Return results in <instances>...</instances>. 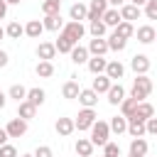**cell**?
<instances>
[{
    "label": "cell",
    "instance_id": "1",
    "mask_svg": "<svg viewBox=\"0 0 157 157\" xmlns=\"http://www.w3.org/2000/svg\"><path fill=\"white\" fill-rule=\"evenodd\" d=\"M150 93H152V78H147V74H135L130 96H132L135 101H145Z\"/></svg>",
    "mask_w": 157,
    "mask_h": 157
},
{
    "label": "cell",
    "instance_id": "2",
    "mask_svg": "<svg viewBox=\"0 0 157 157\" xmlns=\"http://www.w3.org/2000/svg\"><path fill=\"white\" fill-rule=\"evenodd\" d=\"M108 137H110V123L96 120V123L91 125V142L98 145V147H103V145L108 142Z\"/></svg>",
    "mask_w": 157,
    "mask_h": 157
},
{
    "label": "cell",
    "instance_id": "3",
    "mask_svg": "<svg viewBox=\"0 0 157 157\" xmlns=\"http://www.w3.org/2000/svg\"><path fill=\"white\" fill-rule=\"evenodd\" d=\"M98 120V115H96V108H83V110H78V115L74 118V123H76V130L78 132H83V130H91V125Z\"/></svg>",
    "mask_w": 157,
    "mask_h": 157
},
{
    "label": "cell",
    "instance_id": "4",
    "mask_svg": "<svg viewBox=\"0 0 157 157\" xmlns=\"http://www.w3.org/2000/svg\"><path fill=\"white\" fill-rule=\"evenodd\" d=\"M61 32H64V34H69V37L78 44V42L83 39V34H86V27H83L81 22H76V20H69V22L64 25V29H61Z\"/></svg>",
    "mask_w": 157,
    "mask_h": 157
},
{
    "label": "cell",
    "instance_id": "5",
    "mask_svg": "<svg viewBox=\"0 0 157 157\" xmlns=\"http://www.w3.org/2000/svg\"><path fill=\"white\" fill-rule=\"evenodd\" d=\"M5 130H7V135H10V137H22V135L27 132V120L17 115V118H12V120L5 125Z\"/></svg>",
    "mask_w": 157,
    "mask_h": 157
},
{
    "label": "cell",
    "instance_id": "6",
    "mask_svg": "<svg viewBox=\"0 0 157 157\" xmlns=\"http://www.w3.org/2000/svg\"><path fill=\"white\" fill-rule=\"evenodd\" d=\"M88 52H91V56H105L110 49H108V39H103V37H93L91 42H88Z\"/></svg>",
    "mask_w": 157,
    "mask_h": 157
},
{
    "label": "cell",
    "instance_id": "7",
    "mask_svg": "<svg viewBox=\"0 0 157 157\" xmlns=\"http://www.w3.org/2000/svg\"><path fill=\"white\" fill-rule=\"evenodd\" d=\"M135 37H137V42H140V44H152V42H155V37H157V32H155V27H152V25H142V27H137V29H135Z\"/></svg>",
    "mask_w": 157,
    "mask_h": 157
},
{
    "label": "cell",
    "instance_id": "8",
    "mask_svg": "<svg viewBox=\"0 0 157 157\" xmlns=\"http://www.w3.org/2000/svg\"><path fill=\"white\" fill-rule=\"evenodd\" d=\"M37 56H39V61H52V59L56 56V44H54V42H39Z\"/></svg>",
    "mask_w": 157,
    "mask_h": 157
},
{
    "label": "cell",
    "instance_id": "9",
    "mask_svg": "<svg viewBox=\"0 0 157 157\" xmlns=\"http://www.w3.org/2000/svg\"><path fill=\"white\" fill-rule=\"evenodd\" d=\"M54 130H56L61 137H69V135L76 130V123H74V118H56V123H54Z\"/></svg>",
    "mask_w": 157,
    "mask_h": 157
},
{
    "label": "cell",
    "instance_id": "10",
    "mask_svg": "<svg viewBox=\"0 0 157 157\" xmlns=\"http://www.w3.org/2000/svg\"><path fill=\"white\" fill-rule=\"evenodd\" d=\"M108 7H110L108 0H91V2H88V17H86V20H98V17H103V12H105Z\"/></svg>",
    "mask_w": 157,
    "mask_h": 157
},
{
    "label": "cell",
    "instance_id": "11",
    "mask_svg": "<svg viewBox=\"0 0 157 157\" xmlns=\"http://www.w3.org/2000/svg\"><path fill=\"white\" fill-rule=\"evenodd\" d=\"M130 69H132L135 74H147V71H150V56L135 54V56L130 59Z\"/></svg>",
    "mask_w": 157,
    "mask_h": 157
},
{
    "label": "cell",
    "instance_id": "12",
    "mask_svg": "<svg viewBox=\"0 0 157 157\" xmlns=\"http://www.w3.org/2000/svg\"><path fill=\"white\" fill-rule=\"evenodd\" d=\"M78 103H81L83 108H96V105H98V93H96L93 88H81Z\"/></svg>",
    "mask_w": 157,
    "mask_h": 157
},
{
    "label": "cell",
    "instance_id": "13",
    "mask_svg": "<svg viewBox=\"0 0 157 157\" xmlns=\"http://www.w3.org/2000/svg\"><path fill=\"white\" fill-rule=\"evenodd\" d=\"M93 142H91V137H78L76 140V145H74V150H76V155L78 157H93Z\"/></svg>",
    "mask_w": 157,
    "mask_h": 157
},
{
    "label": "cell",
    "instance_id": "14",
    "mask_svg": "<svg viewBox=\"0 0 157 157\" xmlns=\"http://www.w3.org/2000/svg\"><path fill=\"white\" fill-rule=\"evenodd\" d=\"M140 15H142V7L132 5V2H125V5L120 7V17H123V20H128V22H135V20H140Z\"/></svg>",
    "mask_w": 157,
    "mask_h": 157
},
{
    "label": "cell",
    "instance_id": "15",
    "mask_svg": "<svg viewBox=\"0 0 157 157\" xmlns=\"http://www.w3.org/2000/svg\"><path fill=\"white\" fill-rule=\"evenodd\" d=\"M42 22H44V29H49V32H61L64 25H66V22L61 20V12H59V15H44Z\"/></svg>",
    "mask_w": 157,
    "mask_h": 157
},
{
    "label": "cell",
    "instance_id": "16",
    "mask_svg": "<svg viewBox=\"0 0 157 157\" xmlns=\"http://www.w3.org/2000/svg\"><path fill=\"white\" fill-rule=\"evenodd\" d=\"M69 56H71V61H74V64H78V66H81V64H88V59H91V52H88V47H81V44H76V47L71 49V54H69Z\"/></svg>",
    "mask_w": 157,
    "mask_h": 157
},
{
    "label": "cell",
    "instance_id": "17",
    "mask_svg": "<svg viewBox=\"0 0 157 157\" xmlns=\"http://www.w3.org/2000/svg\"><path fill=\"white\" fill-rule=\"evenodd\" d=\"M78 93H81V86H78V81H76V76L61 86V96H64L66 101H74V98H78Z\"/></svg>",
    "mask_w": 157,
    "mask_h": 157
},
{
    "label": "cell",
    "instance_id": "18",
    "mask_svg": "<svg viewBox=\"0 0 157 157\" xmlns=\"http://www.w3.org/2000/svg\"><path fill=\"white\" fill-rule=\"evenodd\" d=\"M105 96H108V103H110V105H120V103H123V98H125V88H123V86H120V81H118V83H113V86L108 88V93H105Z\"/></svg>",
    "mask_w": 157,
    "mask_h": 157
},
{
    "label": "cell",
    "instance_id": "19",
    "mask_svg": "<svg viewBox=\"0 0 157 157\" xmlns=\"http://www.w3.org/2000/svg\"><path fill=\"white\" fill-rule=\"evenodd\" d=\"M128 132H130L132 137H145V135H147L145 120H140V118H128Z\"/></svg>",
    "mask_w": 157,
    "mask_h": 157
},
{
    "label": "cell",
    "instance_id": "20",
    "mask_svg": "<svg viewBox=\"0 0 157 157\" xmlns=\"http://www.w3.org/2000/svg\"><path fill=\"white\" fill-rule=\"evenodd\" d=\"M69 17H71V20H76V22L86 20V17H88V5H86V2H81V0H78V2H74V5L69 7Z\"/></svg>",
    "mask_w": 157,
    "mask_h": 157
},
{
    "label": "cell",
    "instance_id": "21",
    "mask_svg": "<svg viewBox=\"0 0 157 157\" xmlns=\"http://www.w3.org/2000/svg\"><path fill=\"white\" fill-rule=\"evenodd\" d=\"M54 44H56V52H59V54H71V49L76 47V42H74L69 34H64V32H59V39H56Z\"/></svg>",
    "mask_w": 157,
    "mask_h": 157
},
{
    "label": "cell",
    "instance_id": "22",
    "mask_svg": "<svg viewBox=\"0 0 157 157\" xmlns=\"http://www.w3.org/2000/svg\"><path fill=\"white\" fill-rule=\"evenodd\" d=\"M86 66H88V71H91L93 76H98V74H105V66H108V59H105V56H91Z\"/></svg>",
    "mask_w": 157,
    "mask_h": 157
},
{
    "label": "cell",
    "instance_id": "23",
    "mask_svg": "<svg viewBox=\"0 0 157 157\" xmlns=\"http://www.w3.org/2000/svg\"><path fill=\"white\" fill-rule=\"evenodd\" d=\"M113 86V78H108L105 74H98L96 78H93V83H91V88L101 96V93H108V88Z\"/></svg>",
    "mask_w": 157,
    "mask_h": 157
},
{
    "label": "cell",
    "instance_id": "24",
    "mask_svg": "<svg viewBox=\"0 0 157 157\" xmlns=\"http://www.w3.org/2000/svg\"><path fill=\"white\" fill-rule=\"evenodd\" d=\"M42 32H44V22H42V20H29V22L25 25V34L32 37V39H39Z\"/></svg>",
    "mask_w": 157,
    "mask_h": 157
},
{
    "label": "cell",
    "instance_id": "25",
    "mask_svg": "<svg viewBox=\"0 0 157 157\" xmlns=\"http://www.w3.org/2000/svg\"><path fill=\"white\" fill-rule=\"evenodd\" d=\"M108 27H118L120 22H123V17H120V10L118 7H108L105 12H103V17H101Z\"/></svg>",
    "mask_w": 157,
    "mask_h": 157
},
{
    "label": "cell",
    "instance_id": "26",
    "mask_svg": "<svg viewBox=\"0 0 157 157\" xmlns=\"http://www.w3.org/2000/svg\"><path fill=\"white\" fill-rule=\"evenodd\" d=\"M123 74H125V66H123L118 59H115V61H108V66H105V76H108V78L115 81V78H123Z\"/></svg>",
    "mask_w": 157,
    "mask_h": 157
},
{
    "label": "cell",
    "instance_id": "27",
    "mask_svg": "<svg viewBox=\"0 0 157 157\" xmlns=\"http://www.w3.org/2000/svg\"><path fill=\"white\" fill-rule=\"evenodd\" d=\"M44 98H47L44 88H39V86H34V88H27V98H25V101H29L32 105H42V103H44Z\"/></svg>",
    "mask_w": 157,
    "mask_h": 157
},
{
    "label": "cell",
    "instance_id": "28",
    "mask_svg": "<svg viewBox=\"0 0 157 157\" xmlns=\"http://www.w3.org/2000/svg\"><path fill=\"white\" fill-rule=\"evenodd\" d=\"M147 150H150V145H147V140H145V137H132V142H130V152H132V155L145 157V155H147Z\"/></svg>",
    "mask_w": 157,
    "mask_h": 157
},
{
    "label": "cell",
    "instance_id": "29",
    "mask_svg": "<svg viewBox=\"0 0 157 157\" xmlns=\"http://www.w3.org/2000/svg\"><path fill=\"white\" fill-rule=\"evenodd\" d=\"M34 113H37V105H32L29 101H22V103H17V115H20V118H25V120H32V118H34Z\"/></svg>",
    "mask_w": 157,
    "mask_h": 157
},
{
    "label": "cell",
    "instance_id": "30",
    "mask_svg": "<svg viewBox=\"0 0 157 157\" xmlns=\"http://www.w3.org/2000/svg\"><path fill=\"white\" fill-rule=\"evenodd\" d=\"M152 115H155V108H152V103H147V101H140V103H137V110H135V115H132V118L147 120V118H152Z\"/></svg>",
    "mask_w": 157,
    "mask_h": 157
},
{
    "label": "cell",
    "instance_id": "31",
    "mask_svg": "<svg viewBox=\"0 0 157 157\" xmlns=\"http://www.w3.org/2000/svg\"><path fill=\"white\" fill-rule=\"evenodd\" d=\"M110 132H115V135H120V132H128V118L120 113V115H115V118H110Z\"/></svg>",
    "mask_w": 157,
    "mask_h": 157
},
{
    "label": "cell",
    "instance_id": "32",
    "mask_svg": "<svg viewBox=\"0 0 157 157\" xmlns=\"http://www.w3.org/2000/svg\"><path fill=\"white\" fill-rule=\"evenodd\" d=\"M5 34H7L10 39H20V37L25 34V25H20L17 20H12V22H7V27H5Z\"/></svg>",
    "mask_w": 157,
    "mask_h": 157
},
{
    "label": "cell",
    "instance_id": "33",
    "mask_svg": "<svg viewBox=\"0 0 157 157\" xmlns=\"http://www.w3.org/2000/svg\"><path fill=\"white\" fill-rule=\"evenodd\" d=\"M125 47H128V39H125V37H120V34H115V32L108 37V49H110V52H123Z\"/></svg>",
    "mask_w": 157,
    "mask_h": 157
},
{
    "label": "cell",
    "instance_id": "34",
    "mask_svg": "<svg viewBox=\"0 0 157 157\" xmlns=\"http://www.w3.org/2000/svg\"><path fill=\"white\" fill-rule=\"evenodd\" d=\"M137 103H140V101H135L132 96H130V98H123V103H120V113H123L125 118H132L135 110H137Z\"/></svg>",
    "mask_w": 157,
    "mask_h": 157
},
{
    "label": "cell",
    "instance_id": "35",
    "mask_svg": "<svg viewBox=\"0 0 157 157\" xmlns=\"http://www.w3.org/2000/svg\"><path fill=\"white\" fill-rule=\"evenodd\" d=\"M105 29H108V25H105L101 17H98V20H88V32H91L93 37H103Z\"/></svg>",
    "mask_w": 157,
    "mask_h": 157
},
{
    "label": "cell",
    "instance_id": "36",
    "mask_svg": "<svg viewBox=\"0 0 157 157\" xmlns=\"http://www.w3.org/2000/svg\"><path fill=\"white\" fill-rule=\"evenodd\" d=\"M113 32H115V34H120V37H125V39H130V37L135 34V27H132V22L123 20L118 27H113Z\"/></svg>",
    "mask_w": 157,
    "mask_h": 157
},
{
    "label": "cell",
    "instance_id": "37",
    "mask_svg": "<svg viewBox=\"0 0 157 157\" xmlns=\"http://www.w3.org/2000/svg\"><path fill=\"white\" fill-rule=\"evenodd\" d=\"M7 96H10V98H15L17 103H22V101L27 98V88H25L22 83H12V86H10V91H7Z\"/></svg>",
    "mask_w": 157,
    "mask_h": 157
},
{
    "label": "cell",
    "instance_id": "38",
    "mask_svg": "<svg viewBox=\"0 0 157 157\" xmlns=\"http://www.w3.org/2000/svg\"><path fill=\"white\" fill-rule=\"evenodd\" d=\"M34 71H37L39 78H49V76H54V64L52 61H39Z\"/></svg>",
    "mask_w": 157,
    "mask_h": 157
},
{
    "label": "cell",
    "instance_id": "39",
    "mask_svg": "<svg viewBox=\"0 0 157 157\" xmlns=\"http://www.w3.org/2000/svg\"><path fill=\"white\" fill-rule=\"evenodd\" d=\"M103 155H105V157H120V145L108 140V142L103 145Z\"/></svg>",
    "mask_w": 157,
    "mask_h": 157
},
{
    "label": "cell",
    "instance_id": "40",
    "mask_svg": "<svg viewBox=\"0 0 157 157\" xmlns=\"http://www.w3.org/2000/svg\"><path fill=\"white\" fill-rule=\"evenodd\" d=\"M142 12H145L147 20H157V0H147V5L142 7Z\"/></svg>",
    "mask_w": 157,
    "mask_h": 157
},
{
    "label": "cell",
    "instance_id": "41",
    "mask_svg": "<svg viewBox=\"0 0 157 157\" xmlns=\"http://www.w3.org/2000/svg\"><path fill=\"white\" fill-rule=\"evenodd\" d=\"M42 12H44V15H59V12H61V5L44 0V2H42Z\"/></svg>",
    "mask_w": 157,
    "mask_h": 157
},
{
    "label": "cell",
    "instance_id": "42",
    "mask_svg": "<svg viewBox=\"0 0 157 157\" xmlns=\"http://www.w3.org/2000/svg\"><path fill=\"white\" fill-rule=\"evenodd\" d=\"M0 157H20V155H17V147L15 145H7L5 142V145H0Z\"/></svg>",
    "mask_w": 157,
    "mask_h": 157
},
{
    "label": "cell",
    "instance_id": "43",
    "mask_svg": "<svg viewBox=\"0 0 157 157\" xmlns=\"http://www.w3.org/2000/svg\"><path fill=\"white\" fill-rule=\"evenodd\" d=\"M34 157H54V152H52L49 145H39V147L34 150Z\"/></svg>",
    "mask_w": 157,
    "mask_h": 157
},
{
    "label": "cell",
    "instance_id": "44",
    "mask_svg": "<svg viewBox=\"0 0 157 157\" xmlns=\"http://www.w3.org/2000/svg\"><path fill=\"white\" fill-rule=\"evenodd\" d=\"M145 128H147V135H157V118H147L145 120Z\"/></svg>",
    "mask_w": 157,
    "mask_h": 157
},
{
    "label": "cell",
    "instance_id": "45",
    "mask_svg": "<svg viewBox=\"0 0 157 157\" xmlns=\"http://www.w3.org/2000/svg\"><path fill=\"white\" fill-rule=\"evenodd\" d=\"M7 61H10L7 52H5V49H0V69H5V66H7Z\"/></svg>",
    "mask_w": 157,
    "mask_h": 157
},
{
    "label": "cell",
    "instance_id": "46",
    "mask_svg": "<svg viewBox=\"0 0 157 157\" xmlns=\"http://www.w3.org/2000/svg\"><path fill=\"white\" fill-rule=\"evenodd\" d=\"M125 2H128V0H108V5H110V7H118V10H120Z\"/></svg>",
    "mask_w": 157,
    "mask_h": 157
},
{
    "label": "cell",
    "instance_id": "47",
    "mask_svg": "<svg viewBox=\"0 0 157 157\" xmlns=\"http://www.w3.org/2000/svg\"><path fill=\"white\" fill-rule=\"evenodd\" d=\"M5 15H7V2L0 0V20H5Z\"/></svg>",
    "mask_w": 157,
    "mask_h": 157
},
{
    "label": "cell",
    "instance_id": "48",
    "mask_svg": "<svg viewBox=\"0 0 157 157\" xmlns=\"http://www.w3.org/2000/svg\"><path fill=\"white\" fill-rule=\"evenodd\" d=\"M7 137H10V135H7V130H5V128H0V145H5V142H7Z\"/></svg>",
    "mask_w": 157,
    "mask_h": 157
},
{
    "label": "cell",
    "instance_id": "49",
    "mask_svg": "<svg viewBox=\"0 0 157 157\" xmlns=\"http://www.w3.org/2000/svg\"><path fill=\"white\" fill-rule=\"evenodd\" d=\"M128 2H132V5H137V7H145V5H147V0H128Z\"/></svg>",
    "mask_w": 157,
    "mask_h": 157
},
{
    "label": "cell",
    "instance_id": "50",
    "mask_svg": "<svg viewBox=\"0 0 157 157\" xmlns=\"http://www.w3.org/2000/svg\"><path fill=\"white\" fill-rule=\"evenodd\" d=\"M5 103H7V96H5V93H2V91H0V110H2V108H5Z\"/></svg>",
    "mask_w": 157,
    "mask_h": 157
},
{
    "label": "cell",
    "instance_id": "51",
    "mask_svg": "<svg viewBox=\"0 0 157 157\" xmlns=\"http://www.w3.org/2000/svg\"><path fill=\"white\" fill-rule=\"evenodd\" d=\"M5 2H7V5H20L22 0H5Z\"/></svg>",
    "mask_w": 157,
    "mask_h": 157
},
{
    "label": "cell",
    "instance_id": "52",
    "mask_svg": "<svg viewBox=\"0 0 157 157\" xmlns=\"http://www.w3.org/2000/svg\"><path fill=\"white\" fill-rule=\"evenodd\" d=\"M2 37H7V34H5V27L0 25V39H2Z\"/></svg>",
    "mask_w": 157,
    "mask_h": 157
},
{
    "label": "cell",
    "instance_id": "53",
    "mask_svg": "<svg viewBox=\"0 0 157 157\" xmlns=\"http://www.w3.org/2000/svg\"><path fill=\"white\" fill-rule=\"evenodd\" d=\"M20 157H34V152H32V155H27V152H25V155H20Z\"/></svg>",
    "mask_w": 157,
    "mask_h": 157
},
{
    "label": "cell",
    "instance_id": "54",
    "mask_svg": "<svg viewBox=\"0 0 157 157\" xmlns=\"http://www.w3.org/2000/svg\"><path fill=\"white\" fill-rule=\"evenodd\" d=\"M49 2H56V5H61V0H49Z\"/></svg>",
    "mask_w": 157,
    "mask_h": 157
},
{
    "label": "cell",
    "instance_id": "55",
    "mask_svg": "<svg viewBox=\"0 0 157 157\" xmlns=\"http://www.w3.org/2000/svg\"><path fill=\"white\" fill-rule=\"evenodd\" d=\"M128 157H137V155H132V152H130V155H128Z\"/></svg>",
    "mask_w": 157,
    "mask_h": 157
},
{
    "label": "cell",
    "instance_id": "56",
    "mask_svg": "<svg viewBox=\"0 0 157 157\" xmlns=\"http://www.w3.org/2000/svg\"><path fill=\"white\" fill-rule=\"evenodd\" d=\"M155 44H157V37H155Z\"/></svg>",
    "mask_w": 157,
    "mask_h": 157
},
{
    "label": "cell",
    "instance_id": "57",
    "mask_svg": "<svg viewBox=\"0 0 157 157\" xmlns=\"http://www.w3.org/2000/svg\"><path fill=\"white\" fill-rule=\"evenodd\" d=\"M103 157H105V155H103Z\"/></svg>",
    "mask_w": 157,
    "mask_h": 157
},
{
    "label": "cell",
    "instance_id": "58",
    "mask_svg": "<svg viewBox=\"0 0 157 157\" xmlns=\"http://www.w3.org/2000/svg\"><path fill=\"white\" fill-rule=\"evenodd\" d=\"M145 157H147V155H145Z\"/></svg>",
    "mask_w": 157,
    "mask_h": 157
}]
</instances>
